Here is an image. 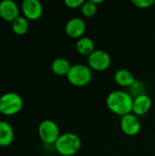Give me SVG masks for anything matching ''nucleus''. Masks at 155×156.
I'll list each match as a JSON object with an SVG mask.
<instances>
[{
	"mask_svg": "<svg viewBox=\"0 0 155 156\" xmlns=\"http://www.w3.org/2000/svg\"><path fill=\"white\" fill-rule=\"evenodd\" d=\"M106 104L111 112L122 117L132 112L133 98L128 91L113 90L108 94Z\"/></svg>",
	"mask_w": 155,
	"mask_h": 156,
	"instance_id": "nucleus-1",
	"label": "nucleus"
},
{
	"mask_svg": "<svg viewBox=\"0 0 155 156\" xmlns=\"http://www.w3.org/2000/svg\"><path fill=\"white\" fill-rule=\"evenodd\" d=\"M81 147V140L74 133H65L60 134L55 143L57 152L62 156H72L76 154Z\"/></svg>",
	"mask_w": 155,
	"mask_h": 156,
	"instance_id": "nucleus-2",
	"label": "nucleus"
},
{
	"mask_svg": "<svg viewBox=\"0 0 155 156\" xmlns=\"http://www.w3.org/2000/svg\"><path fill=\"white\" fill-rule=\"evenodd\" d=\"M23 99L16 92H5L0 96V112L4 115H15L23 108Z\"/></svg>",
	"mask_w": 155,
	"mask_h": 156,
	"instance_id": "nucleus-3",
	"label": "nucleus"
},
{
	"mask_svg": "<svg viewBox=\"0 0 155 156\" xmlns=\"http://www.w3.org/2000/svg\"><path fill=\"white\" fill-rule=\"evenodd\" d=\"M67 79L69 82L77 87H82L89 84L92 79L91 69L88 65L84 64H75L72 65Z\"/></svg>",
	"mask_w": 155,
	"mask_h": 156,
	"instance_id": "nucleus-4",
	"label": "nucleus"
},
{
	"mask_svg": "<svg viewBox=\"0 0 155 156\" xmlns=\"http://www.w3.org/2000/svg\"><path fill=\"white\" fill-rule=\"evenodd\" d=\"M40 140L46 144H55L60 136V131L58 124L52 120L42 121L37 128Z\"/></svg>",
	"mask_w": 155,
	"mask_h": 156,
	"instance_id": "nucleus-5",
	"label": "nucleus"
},
{
	"mask_svg": "<svg viewBox=\"0 0 155 156\" xmlns=\"http://www.w3.org/2000/svg\"><path fill=\"white\" fill-rule=\"evenodd\" d=\"M111 64V55L103 49H95L88 57V66L94 70L102 71Z\"/></svg>",
	"mask_w": 155,
	"mask_h": 156,
	"instance_id": "nucleus-6",
	"label": "nucleus"
},
{
	"mask_svg": "<svg viewBox=\"0 0 155 156\" xmlns=\"http://www.w3.org/2000/svg\"><path fill=\"white\" fill-rule=\"evenodd\" d=\"M120 124H121V129L123 132V133L129 136L137 135L142 129L140 119L138 118L137 115L132 112L122 116L121 119Z\"/></svg>",
	"mask_w": 155,
	"mask_h": 156,
	"instance_id": "nucleus-7",
	"label": "nucleus"
},
{
	"mask_svg": "<svg viewBox=\"0 0 155 156\" xmlns=\"http://www.w3.org/2000/svg\"><path fill=\"white\" fill-rule=\"evenodd\" d=\"M21 9L23 16L28 20H37L43 14V5L38 0H24Z\"/></svg>",
	"mask_w": 155,
	"mask_h": 156,
	"instance_id": "nucleus-8",
	"label": "nucleus"
},
{
	"mask_svg": "<svg viewBox=\"0 0 155 156\" xmlns=\"http://www.w3.org/2000/svg\"><path fill=\"white\" fill-rule=\"evenodd\" d=\"M65 31L69 37L79 39L86 31V23L81 17H72L66 23Z\"/></svg>",
	"mask_w": 155,
	"mask_h": 156,
	"instance_id": "nucleus-9",
	"label": "nucleus"
},
{
	"mask_svg": "<svg viewBox=\"0 0 155 156\" xmlns=\"http://www.w3.org/2000/svg\"><path fill=\"white\" fill-rule=\"evenodd\" d=\"M19 15V7L14 0L0 1V16L8 22L15 20Z\"/></svg>",
	"mask_w": 155,
	"mask_h": 156,
	"instance_id": "nucleus-10",
	"label": "nucleus"
},
{
	"mask_svg": "<svg viewBox=\"0 0 155 156\" xmlns=\"http://www.w3.org/2000/svg\"><path fill=\"white\" fill-rule=\"evenodd\" d=\"M152 99L147 94H142L135 98H133V104H132V112L137 116H142L146 114L152 108Z\"/></svg>",
	"mask_w": 155,
	"mask_h": 156,
	"instance_id": "nucleus-11",
	"label": "nucleus"
},
{
	"mask_svg": "<svg viewBox=\"0 0 155 156\" xmlns=\"http://www.w3.org/2000/svg\"><path fill=\"white\" fill-rule=\"evenodd\" d=\"M14 141V130L10 123L0 121V146H9Z\"/></svg>",
	"mask_w": 155,
	"mask_h": 156,
	"instance_id": "nucleus-12",
	"label": "nucleus"
},
{
	"mask_svg": "<svg viewBox=\"0 0 155 156\" xmlns=\"http://www.w3.org/2000/svg\"><path fill=\"white\" fill-rule=\"evenodd\" d=\"M114 80L118 85L128 88H130L136 81L134 75L126 69H118L114 74Z\"/></svg>",
	"mask_w": 155,
	"mask_h": 156,
	"instance_id": "nucleus-13",
	"label": "nucleus"
},
{
	"mask_svg": "<svg viewBox=\"0 0 155 156\" xmlns=\"http://www.w3.org/2000/svg\"><path fill=\"white\" fill-rule=\"evenodd\" d=\"M76 48L79 54L89 57L95 50V44L90 37L83 36L77 40Z\"/></svg>",
	"mask_w": 155,
	"mask_h": 156,
	"instance_id": "nucleus-14",
	"label": "nucleus"
},
{
	"mask_svg": "<svg viewBox=\"0 0 155 156\" xmlns=\"http://www.w3.org/2000/svg\"><path fill=\"white\" fill-rule=\"evenodd\" d=\"M71 66L67 58H57L51 63V69L58 76H67Z\"/></svg>",
	"mask_w": 155,
	"mask_h": 156,
	"instance_id": "nucleus-15",
	"label": "nucleus"
},
{
	"mask_svg": "<svg viewBox=\"0 0 155 156\" xmlns=\"http://www.w3.org/2000/svg\"><path fill=\"white\" fill-rule=\"evenodd\" d=\"M11 23H12V30L16 35H24L28 30L29 27L28 19H26L24 16H18Z\"/></svg>",
	"mask_w": 155,
	"mask_h": 156,
	"instance_id": "nucleus-16",
	"label": "nucleus"
},
{
	"mask_svg": "<svg viewBox=\"0 0 155 156\" xmlns=\"http://www.w3.org/2000/svg\"><path fill=\"white\" fill-rule=\"evenodd\" d=\"M97 11H98V6L92 0L84 1L83 5H81V12L87 17L94 16Z\"/></svg>",
	"mask_w": 155,
	"mask_h": 156,
	"instance_id": "nucleus-17",
	"label": "nucleus"
},
{
	"mask_svg": "<svg viewBox=\"0 0 155 156\" xmlns=\"http://www.w3.org/2000/svg\"><path fill=\"white\" fill-rule=\"evenodd\" d=\"M131 96L132 98H135L139 95H142V94H144L146 93L145 92V86L143 85V82L141 81H138L136 80L130 88H129V91H128Z\"/></svg>",
	"mask_w": 155,
	"mask_h": 156,
	"instance_id": "nucleus-18",
	"label": "nucleus"
},
{
	"mask_svg": "<svg viewBox=\"0 0 155 156\" xmlns=\"http://www.w3.org/2000/svg\"><path fill=\"white\" fill-rule=\"evenodd\" d=\"M132 3L139 8H149L155 4L154 0H132Z\"/></svg>",
	"mask_w": 155,
	"mask_h": 156,
	"instance_id": "nucleus-19",
	"label": "nucleus"
},
{
	"mask_svg": "<svg viewBox=\"0 0 155 156\" xmlns=\"http://www.w3.org/2000/svg\"><path fill=\"white\" fill-rule=\"evenodd\" d=\"M64 3L69 8H78L83 5L84 1L83 0H65Z\"/></svg>",
	"mask_w": 155,
	"mask_h": 156,
	"instance_id": "nucleus-20",
	"label": "nucleus"
}]
</instances>
